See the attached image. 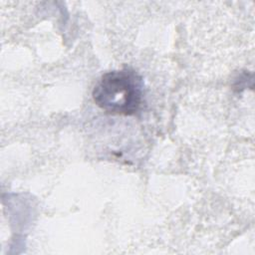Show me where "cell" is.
<instances>
[{
  "label": "cell",
  "instance_id": "1",
  "mask_svg": "<svg viewBox=\"0 0 255 255\" xmlns=\"http://www.w3.org/2000/svg\"><path fill=\"white\" fill-rule=\"evenodd\" d=\"M142 96L141 77L127 68L104 74L93 90L97 106L113 115H134L140 108Z\"/></svg>",
  "mask_w": 255,
  "mask_h": 255
}]
</instances>
